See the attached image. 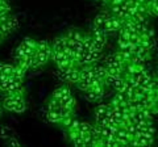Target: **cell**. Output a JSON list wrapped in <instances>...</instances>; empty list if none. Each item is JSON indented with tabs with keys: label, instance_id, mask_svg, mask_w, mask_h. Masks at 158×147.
<instances>
[{
	"label": "cell",
	"instance_id": "obj_1",
	"mask_svg": "<svg viewBox=\"0 0 158 147\" xmlns=\"http://www.w3.org/2000/svg\"><path fill=\"white\" fill-rule=\"evenodd\" d=\"M61 105H62V106L75 108V105H77V100H75V97L73 96V93L70 92V89H69L66 93L61 97Z\"/></svg>",
	"mask_w": 158,
	"mask_h": 147
},
{
	"label": "cell",
	"instance_id": "obj_2",
	"mask_svg": "<svg viewBox=\"0 0 158 147\" xmlns=\"http://www.w3.org/2000/svg\"><path fill=\"white\" fill-rule=\"evenodd\" d=\"M65 37L69 38V40H71V41L81 42L83 40V37H85V33L82 30H79V29H69L67 33L65 34Z\"/></svg>",
	"mask_w": 158,
	"mask_h": 147
},
{
	"label": "cell",
	"instance_id": "obj_3",
	"mask_svg": "<svg viewBox=\"0 0 158 147\" xmlns=\"http://www.w3.org/2000/svg\"><path fill=\"white\" fill-rule=\"evenodd\" d=\"M36 51L48 54V55L50 57V54H52V45L49 42H46V41H37V43H36Z\"/></svg>",
	"mask_w": 158,
	"mask_h": 147
},
{
	"label": "cell",
	"instance_id": "obj_4",
	"mask_svg": "<svg viewBox=\"0 0 158 147\" xmlns=\"http://www.w3.org/2000/svg\"><path fill=\"white\" fill-rule=\"evenodd\" d=\"M61 100H58V99H54L53 96H50V99H49L46 101V108H48V110H53V112H58L59 113V110H61Z\"/></svg>",
	"mask_w": 158,
	"mask_h": 147
},
{
	"label": "cell",
	"instance_id": "obj_5",
	"mask_svg": "<svg viewBox=\"0 0 158 147\" xmlns=\"http://www.w3.org/2000/svg\"><path fill=\"white\" fill-rule=\"evenodd\" d=\"M65 36H59L57 37L56 40H54L53 45H52V50L54 51H63V49H65Z\"/></svg>",
	"mask_w": 158,
	"mask_h": 147
},
{
	"label": "cell",
	"instance_id": "obj_6",
	"mask_svg": "<svg viewBox=\"0 0 158 147\" xmlns=\"http://www.w3.org/2000/svg\"><path fill=\"white\" fill-rule=\"evenodd\" d=\"M110 16V13H108L107 11H103L100 13H98L96 14V17L94 18V22H92V26H103V24H104V20ZM103 29V28H102Z\"/></svg>",
	"mask_w": 158,
	"mask_h": 147
},
{
	"label": "cell",
	"instance_id": "obj_7",
	"mask_svg": "<svg viewBox=\"0 0 158 147\" xmlns=\"http://www.w3.org/2000/svg\"><path fill=\"white\" fill-rule=\"evenodd\" d=\"M20 99H21V97H20ZM16 101H17V99L6 95V97H4V100H3V108H6L7 110L13 112V106H15V104H16Z\"/></svg>",
	"mask_w": 158,
	"mask_h": 147
},
{
	"label": "cell",
	"instance_id": "obj_8",
	"mask_svg": "<svg viewBox=\"0 0 158 147\" xmlns=\"http://www.w3.org/2000/svg\"><path fill=\"white\" fill-rule=\"evenodd\" d=\"M111 87H112L116 92H123V91H124V88H125V79H124L123 76H118L117 79L115 80V83H113Z\"/></svg>",
	"mask_w": 158,
	"mask_h": 147
},
{
	"label": "cell",
	"instance_id": "obj_9",
	"mask_svg": "<svg viewBox=\"0 0 158 147\" xmlns=\"http://www.w3.org/2000/svg\"><path fill=\"white\" fill-rule=\"evenodd\" d=\"M27 109V104H25V100H24V97L21 99H17L16 104L13 106V112H16V113H24Z\"/></svg>",
	"mask_w": 158,
	"mask_h": 147
},
{
	"label": "cell",
	"instance_id": "obj_10",
	"mask_svg": "<svg viewBox=\"0 0 158 147\" xmlns=\"http://www.w3.org/2000/svg\"><path fill=\"white\" fill-rule=\"evenodd\" d=\"M48 121L52 122V124H59V121H61V114L58 113V112H53V110H48Z\"/></svg>",
	"mask_w": 158,
	"mask_h": 147
},
{
	"label": "cell",
	"instance_id": "obj_11",
	"mask_svg": "<svg viewBox=\"0 0 158 147\" xmlns=\"http://www.w3.org/2000/svg\"><path fill=\"white\" fill-rule=\"evenodd\" d=\"M50 58L54 61L58 65V63H61L62 61H65V59H67V58L65 57V54H63V51H54V50H52V54H50ZM74 61V59H73Z\"/></svg>",
	"mask_w": 158,
	"mask_h": 147
},
{
	"label": "cell",
	"instance_id": "obj_12",
	"mask_svg": "<svg viewBox=\"0 0 158 147\" xmlns=\"http://www.w3.org/2000/svg\"><path fill=\"white\" fill-rule=\"evenodd\" d=\"M148 9H149V13L153 16H157L158 14V0H149L146 3Z\"/></svg>",
	"mask_w": 158,
	"mask_h": 147
},
{
	"label": "cell",
	"instance_id": "obj_13",
	"mask_svg": "<svg viewBox=\"0 0 158 147\" xmlns=\"http://www.w3.org/2000/svg\"><path fill=\"white\" fill-rule=\"evenodd\" d=\"M13 68H15V66H12V65H4V63H2V65H0V74L6 75V76H11V75H13Z\"/></svg>",
	"mask_w": 158,
	"mask_h": 147
},
{
	"label": "cell",
	"instance_id": "obj_14",
	"mask_svg": "<svg viewBox=\"0 0 158 147\" xmlns=\"http://www.w3.org/2000/svg\"><path fill=\"white\" fill-rule=\"evenodd\" d=\"M67 91H69V87H67L66 84H63V85H61L59 88H57V89L53 92V95H52V96L54 97V99H58V100H61V97H62L63 95H65Z\"/></svg>",
	"mask_w": 158,
	"mask_h": 147
},
{
	"label": "cell",
	"instance_id": "obj_15",
	"mask_svg": "<svg viewBox=\"0 0 158 147\" xmlns=\"http://www.w3.org/2000/svg\"><path fill=\"white\" fill-rule=\"evenodd\" d=\"M121 25H123V20H120L118 17L112 16V14H111V28H112V32H117L118 29L121 28Z\"/></svg>",
	"mask_w": 158,
	"mask_h": 147
},
{
	"label": "cell",
	"instance_id": "obj_16",
	"mask_svg": "<svg viewBox=\"0 0 158 147\" xmlns=\"http://www.w3.org/2000/svg\"><path fill=\"white\" fill-rule=\"evenodd\" d=\"M111 106L110 105H106V104H102L95 108V116H106L108 112H110Z\"/></svg>",
	"mask_w": 158,
	"mask_h": 147
},
{
	"label": "cell",
	"instance_id": "obj_17",
	"mask_svg": "<svg viewBox=\"0 0 158 147\" xmlns=\"http://www.w3.org/2000/svg\"><path fill=\"white\" fill-rule=\"evenodd\" d=\"M9 137H13L12 130L8 129V127H6V126H0V138L6 141V139L9 138Z\"/></svg>",
	"mask_w": 158,
	"mask_h": 147
},
{
	"label": "cell",
	"instance_id": "obj_18",
	"mask_svg": "<svg viewBox=\"0 0 158 147\" xmlns=\"http://www.w3.org/2000/svg\"><path fill=\"white\" fill-rule=\"evenodd\" d=\"M77 87L79 88L81 91H83V92H86V91H88V88H90V83H88V79H79L77 83Z\"/></svg>",
	"mask_w": 158,
	"mask_h": 147
},
{
	"label": "cell",
	"instance_id": "obj_19",
	"mask_svg": "<svg viewBox=\"0 0 158 147\" xmlns=\"http://www.w3.org/2000/svg\"><path fill=\"white\" fill-rule=\"evenodd\" d=\"M100 57H102V51L94 50V49H91L90 55H88V58H90V63H95V62H98L99 59H100Z\"/></svg>",
	"mask_w": 158,
	"mask_h": 147
},
{
	"label": "cell",
	"instance_id": "obj_20",
	"mask_svg": "<svg viewBox=\"0 0 158 147\" xmlns=\"http://www.w3.org/2000/svg\"><path fill=\"white\" fill-rule=\"evenodd\" d=\"M74 113V108L70 106H61V110H59V114L63 118V117H71Z\"/></svg>",
	"mask_w": 158,
	"mask_h": 147
},
{
	"label": "cell",
	"instance_id": "obj_21",
	"mask_svg": "<svg viewBox=\"0 0 158 147\" xmlns=\"http://www.w3.org/2000/svg\"><path fill=\"white\" fill-rule=\"evenodd\" d=\"M146 14H144V13H140V12H135L132 14V20L135 21V22H145L146 21Z\"/></svg>",
	"mask_w": 158,
	"mask_h": 147
},
{
	"label": "cell",
	"instance_id": "obj_22",
	"mask_svg": "<svg viewBox=\"0 0 158 147\" xmlns=\"http://www.w3.org/2000/svg\"><path fill=\"white\" fill-rule=\"evenodd\" d=\"M6 146L9 147H21V142L16 139L15 137H9L8 139H6Z\"/></svg>",
	"mask_w": 158,
	"mask_h": 147
},
{
	"label": "cell",
	"instance_id": "obj_23",
	"mask_svg": "<svg viewBox=\"0 0 158 147\" xmlns=\"http://www.w3.org/2000/svg\"><path fill=\"white\" fill-rule=\"evenodd\" d=\"M21 43H23L24 46L29 47V49H34V50H36V43H37V41H34L33 38H31V37H27V38H24Z\"/></svg>",
	"mask_w": 158,
	"mask_h": 147
},
{
	"label": "cell",
	"instance_id": "obj_24",
	"mask_svg": "<svg viewBox=\"0 0 158 147\" xmlns=\"http://www.w3.org/2000/svg\"><path fill=\"white\" fill-rule=\"evenodd\" d=\"M86 99H87L88 101H91V102H95V101H98V100H100L102 96L96 95L95 92H92V91H86Z\"/></svg>",
	"mask_w": 158,
	"mask_h": 147
},
{
	"label": "cell",
	"instance_id": "obj_25",
	"mask_svg": "<svg viewBox=\"0 0 158 147\" xmlns=\"http://www.w3.org/2000/svg\"><path fill=\"white\" fill-rule=\"evenodd\" d=\"M25 74H27V71H25V70H23V68L20 67L19 65H17V66H15V68H13V76L20 77V79H24Z\"/></svg>",
	"mask_w": 158,
	"mask_h": 147
},
{
	"label": "cell",
	"instance_id": "obj_26",
	"mask_svg": "<svg viewBox=\"0 0 158 147\" xmlns=\"http://www.w3.org/2000/svg\"><path fill=\"white\" fill-rule=\"evenodd\" d=\"M70 142L74 146H77V147H85V142H83V138H82L81 134L75 135L73 139H70Z\"/></svg>",
	"mask_w": 158,
	"mask_h": 147
},
{
	"label": "cell",
	"instance_id": "obj_27",
	"mask_svg": "<svg viewBox=\"0 0 158 147\" xmlns=\"http://www.w3.org/2000/svg\"><path fill=\"white\" fill-rule=\"evenodd\" d=\"M129 46H131V43L128 41L121 40V38H118L117 40V49L118 50H128L129 51Z\"/></svg>",
	"mask_w": 158,
	"mask_h": 147
},
{
	"label": "cell",
	"instance_id": "obj_28",
	"mask_svg": "<svg viewBox=\"0 0 158 147\" xmlns=\"http://www.w3.org/2000/svg\"><path fill=\"white\" fill-rule=\"evenodd\" d=\"M7 24H8V26L9 29H15V28H19V20L15 16H9L8 17V20H7Z\"/></svg>",
	"mask_w": 158,
	"mask_h": 147
},
{
	"label": "cell",
	"instance_id": "obj_29",
	"mask_svg": "<svg viewBox=\"0 0 158 147\" xmlns=\"http://www.w3.org/2000/svg\"><path fill=\"white\" fill-rule=\"evenodd\" d=\"M7 20H8V18H7ZM9 32H11V29H9L7 21H2V22H0V33H2L3 36L6 37Z\"/></svg>",
	"mask_w": 158,
	"mask_h": 147
},
{
	"label": "cell",
	"instance_id": "obj_30",
	"mask_svg": "<svg viewBox=\"0 0 158 147\" xmlns=\"http://www.w3.org/2000/svg\"><path fill=\"white\" fill-rule=\"evenodd\" d=\"M71 121H73V116L71 117H63V118H61V121H59V125H61L62 127H67L70 126L71 124Z\"/></svg>",
	"mask_w": 158,
	"mask_h": 147
},
{
	"label": "cell",
	"instance_id": "obj_31",
	"mask_svg": "<svg viewBox=\"0 0 158 147\" xmlns=\"http://www.w3.org/2000/svg\"><path fill=\"white\" fill-rule=\"evenodd\" d=\"M13 55H15V58H16V59H17V58H20V57H23V55H25V49H24V46L20 45V46L16 49V50H15Z\"/></svg>",
	"mask_w": 158,
	"mask_h": 147
},
{
	"label": "cell",
	"instance_id": "obj_32",
	"mask_svg": "<svg viewBox=\"0 0 158 147\" xmlns=\"http://www.w3.org/2000/svg\"><path fill=\"white\" fill-rule=\"evenodd\" d=\"M146 34H148V37H149V38H154V36H156L154 29H153V28H148L146 29Z\"/></svg>",
	"mask_w": 158,
	"mask_h": 147
},
{
	"label": "cell",
	"instance_id": "obj_33",
	"mask_svg": "<svg viewBox=\"0 0 158 147\" xmlns=\"http://www.w3.org/2000/svg\"><path fill=\"white\" fill-rule=\"evenodd\" d=\"M123 2H124V0H110V3H108L107 7H110V6H120Z\"/></svg>",
	"mask_w": 158,
	"mask_h": 147
},
{
	"label": "cell",
	"instance_id": "obj_34",
	"mask_svg": "<svg viewBox=\"0 0 158 147\" xmlns=\"http://www.w3.org/2000/svg\"><path fill=\"white\" fill-rule=\"evenodd\" d=\"M135 2H137V4H146L149 0H135Z\"/></svg>",
	"mask_w": 158,
	"mask_h": 147
},
{
	"label": "cell",
	"instance_id": "obj_35",
	"mask_svg": "<svg viewBox=\"0 0 158 147\" xmlns=\"http://www.w3.org/2000/svg\"><path fill=\"white\" fill-rule=\"evenodd\" d=\"M100 3H103L104 6H108V3H110V0H99Z\"/></svg>",
	"mask_w": 158,
	"mask_h": 147
},
{
	"label": "cell",
	"instance_id": "obj_36",
	"mask_svg": "<svg viewBox=\"0 0 158 147\" xmlns=\"http://www.w3.org/2000/svg\"><path fill=\"white\" fill-rule=\"evenodd\" d=\"M6 77H7L6 75H2V74H0V84H2V81H3L4 79H6Z\"/></svg>",
	"mask_w": 158,
	"mask_h": 147
},
{
	"label": "cell",
	"instance_id": "obj_37",
	"mask_svg": "<svg viewBox=\"0 0 158 147\" xmlns=\"http://www.w3.org/2000/svg\"><path fill=\"white\" fill-rule=\"evenodd\" d=\"M8 0H0V6H2V4H4V3H7Z\"/></svg>",
	"mask_w": 158,
	"mask_h": 147
},
{
	"label": "cell",
	"instance_id": "obj_38",
	"mask_svg": "<svg viewBox=\"0 0 158 147\" xmlns=\"http://www.w3.org/2000/svg\"><path fill=\"white\" fill-rule=\"evenodd\" d=\"M2 114H3V106L0 105V117H2Z\"/></svg>",
	"mask_w": 158,
	"mask_h": 147
},
{
	"label": "cell",
	"instance_id": "obj_39",
	"mask_svg": "<svg viewBox=\"0 0 158 147\" xmlns=\"http://www.w3.org/2000/svg\"><path fill=\"white\" fill-rule=\"evenodd\" d=\"M3 38H4V36H3V34H2V33H0V42H2V41H3Z\"/></svg>",
	"mask_w": 158,
	"mask_h": 147
},
{
	"label": "cell",
	"instance_id": "obj_40",
	"mask_svg": "<svg viewBox=\"0 0 158 147\" xmlns=\"http://www.w3.org/2000/svg\"><path fill=\"white\" fill-rule=\"evenodd\" d=\"M125 2H129V0H125Z\"/></svg>",
	"mask_w": 158,
	"mask_h": 147
},
{
	"label": "cell",
	"instance_id": "obj_41",
	"mask_svg": "<svg viewBox=\"0 0 158 147\" xmlns=\"http://www.w3.org/2000/svg\"><path fill=\"white\" fill-rule=\"evenodd\" d=\"M0 65H2V63H0Z\"/></svg>",
	"mask_w": 158,
	"mask_h": 147
}]
</instances>
